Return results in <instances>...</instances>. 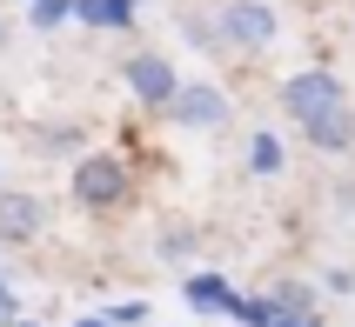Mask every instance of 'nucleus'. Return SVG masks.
Listing matches in <instances>:
<instances>
[{
  "mask_svg": "<svg viewBox=\"0 0 355 327\" xmlns=\"http://www.w3.org/2000/svg\"><path fill=\"white\" fill-rule=\"evenodd\" d=\"M282 107H288L295 127H315V120H329V114L349 107V87H342L329 67H302V74L282 80Z\"/></svg>",
  "mask_w": 355,
  "mask_h": 327,
  "instance_id": "f257e3e1",
  "label": "nucleus"
},
{
  "mask_svg": "<svg viewBox=\"0 0 355 327\" xmlns=\"http://www.w3.org/2000/svg\"><path fill=\"white\" fill-rule=\"evenodd\" d=\"M74 200L87 214H107L128 200V167H121V154H87L74 160Z\"/></svg>",
  "mask_w": 355,
  "mask_h": 327,
  "instance_id": "f03ea898",
  "label": "nucleus"
},
{
  "mask_svg": "<svg viewBox=\"0 0 355 327\" xmlns=\"http://www.w3.org/2000/svg\"><path fill=\"white\" fill-rule=\"evenodd\" d=\"M275 34H282V14L268 0H228V7H221V40L241 47V54H261Z\"/></svg>",
  "mask_w": 355,
  "mask_h": 327,
  "instance_id": "7ed1b4c3",
  "label": "nucleus"
},
{
  "mask_svg": "<svg viewBox=\"0 0 355 327\" xmlns=\"http://www.w3.org/2000/svg\"><path fill=\"white\" fill-rule=\"evenodd\" d=\"M121 80H128V94H135L141 107H175V94H181V74L161 54H135L121 67Z\"/></svg>",
  "mask_w": 355,
  "mask_h": 327,
  "instance_id": "20e7f679",
  "label": "nucleus"
},
{
  "mask_svg": "<svg viewBox=\"0 0 355 327\" xmlns=\"http://www.w3.org/2000/svg\"><path fill=\"white\" fill-rule=\"evenodd\" d=\"M40 227H47V200L27 187H0V241L27 247V241H40Z\"/></svg>",
  "mask_w": 355,
  "mask_h": 327,
  "instance_id": "39448f33",
  "label": "nucleus"
},
{
  "mask_svg": "<svg viewBox=\"0 0 355 327\" xmlns=\"http://www.w3.org/2000/svg\"><path fill=\"white\" fill-rule=\"evenodd\" d=\"M168 114L181 120V127H195V134H215L221 120H228V94H221L215 80H181V94Z\"/></svg>",
  "mask_w": 355,
  "mask_h": 327,
  "instance_id": "423d86ee",
  "label": "nucleus"
},
{
  "mask_svg": "<svg viewBox=\"0 0 355 327\" xmlns=\"http://www.w3.org/2000/svg\"><path fill=\"white\" fill-rule=\"evenodd\" d=\"M181 301H188L195 314H235V288H228V274H208V268L181 281Z\"/></svg>",
  "mask_w": 355,
  "mask_h": 327,
  "instance_id": "0eeeda50",
  "label": "nucleus"
},
{
  "mask_svg": "<svg viewBox=\"0 0 355 327\" xmlns=\"http://www.w3.org/2000/svg\"><path fill=\"white\" fill-rule=\"evenodd\" d=\"M302 134H309L315 154H349V147H355V120H349V107H342V114L315 120V127H302Z\"/></svg>",
  "mask_w": 355,
  "mask_h": 327,
  "instance_id": "6e6552de",
  "label": "nucleus"
},
{
  "mask_svg": "<svg viewBox=\"0 0 355 327\" xmlns=\"http://www.w3.org/2000/svg\"><path fill=\"white\" fill-rule=\"evenodd\" d=\"M74 14L87 27H128L135 20V0H74Z\"/></svg>",
  "mask_w": 355,
  "mask_h": 327,
  "instance_id": "1a4fd4ad",
  "label": "nucleus"
},
{
  "mask_svg": "<svg viewBox=\"0 0 355 327\" xmlns=\"http://www.w3.org/2000/svg\"><path fill=\"white\" fill-rule=\"evenodd\" d=\"M248 167H255V174H282V140H275V134H255V147H248Z\"/></svg>",
  "mask_w": 355,
  "mask_h": 327,
  "instance_id": "9d476101",
  "label": "nucleus"
},
{
  "mask_svg": "<svg viewBox=\"0 0 355 327\" xmlns=\"http://www.w3.org/2000/svg\"><path fill=\"white\" fill-rule=\"evenodd\" d=\"M67 14H74V0H27V20H34L40 34H47V27H60Z\"/></svg>",
  "mask_w": 355,
  "mask_h": 327,
  "instance_id": "9b49d317",
  "label": "nucleus"
},
{
  "mask_svg": "<svg viewBox=\"0 0 355 327\" xmlns=\"http://www.w3.org/2000/svg\"><path fill=\"white\" fill-rule=\"evenodd\" d=\"M107 321H114V327H141V321H148V301H114Z\"/></svg>",
  "mask_w": 355,
  "mask_h": 327,
  "instance_id": "f8f14e48",
  "label": "nucleus"
},
{
  "mask_svg": "<svg viewBox=\"0 0 355 327\" xmlns=\"http://www.w3.org/2000/svg\"><path fill=\"white\" fill-rule=\"evenodd\" d=\"M322 281H329V294H355V274H349V268H329Z\"/></svg>",
  "mask_w": 355,
  "mask_h": 327,
  "instance_id": "ddd939ff",
  "label": "nucleus"
},
{
  "mask_svg": "<svg viewBox=\"0 0 355 327\" xmlns=\"http://www.w3.org/2000/svg\"><path fill=\"white\" fill-rule=\"evenodd\" d=\"M14 314H20V301H14V288L0 281V321H14Z\"/></svg>",
  "mask_w": 355,
  "mask_h": 327,
  "instance_id": "4468645a",
  "label": "nucleus"
},
{
  "mask_svg": "<svg viewBox=\"0 0 355 327\" xmlns=\"http://www.w3.org/2000/svg\"><path fill=\"white\" fill-rule=\"evenodd\" d=\"M74 327H114V321H107V314H87V321H74Z\"/></svg>",
  "mask_w": 355,
  "mask_h": 327,
  "instance_id": "2eb2a0df",
  "label": "nucleus"
},
{
  "mask_svg": "<svg viewBox=\"0 0 355 327\" xmlns=\"http://www.w3.org/2000/svg\"><path fill=\"white\" fill-rule=\"evenodd\" d=\"M14 327H34V321H14Z\"/></svg>",
  "mask_w": 355,
  "mask_h": 327,
  "instance_id": "dca6fc26",
  "label": "nucleus"
}]
</instances>
